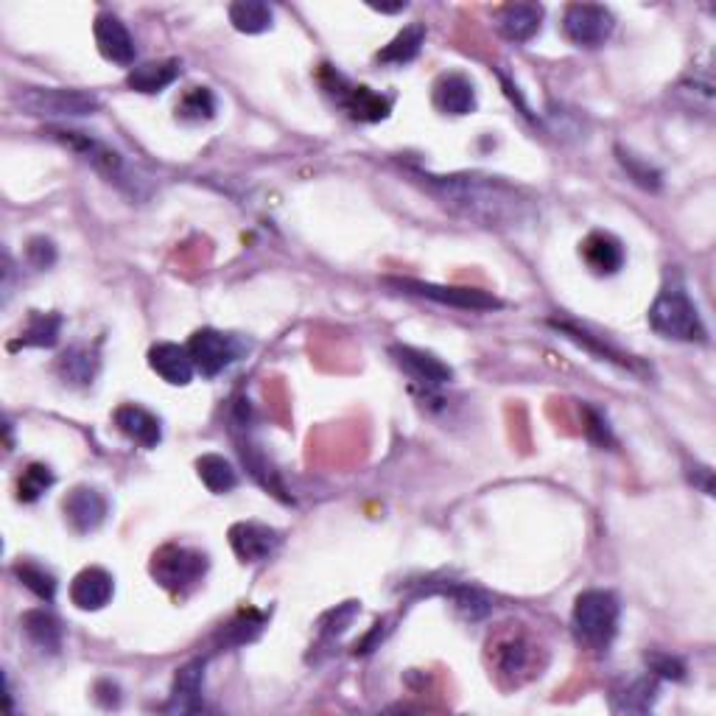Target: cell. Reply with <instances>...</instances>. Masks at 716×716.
Masks as SVG:
<instances>
[{
	"instance_id": "1",
	"label": "cell",
	"mask_w": 716,
	"mask_h": 716,
	"mask_svg": "<svg viewBox=\"0 0 716 716\" xmlns=\"http://www.w3.org/2000/svg\"><path fill=\"white\" fill-rule=\"evenodd\" d=\"M415 177L423 179V188L434 199L443 201V208L474 225L516 227L532 216V199L521 188L498 177H481V174H450V177L415 174Z\"/></svg>"
},
{
	"instance_id": "10",
	"label": "cell",
	"mask_w": 716,
	"mask_h": 716,
	"mask_svg": "<svg viewBox=\"0 0 716 716\" xmlns=\"http://www.w3.org/2000/svg\"><path fill=\"white\" fill-rule=\"evenodd\" d=\"M188 353L194 367L199 370L205 378H216L219 373H225L232 362L238 359V344L236 339L227 333L214 331V328H201L190 336Z\"/></svg>"
},
{
	"instance_id": "12",
	"label": "cell",
	"mask_w": 716,
	"mask_h": 716,
	"mask_svg": "<svg viewBox=\"0 0 716 716\" xmlns=\"http://www.w3.org/2000/svg\"><path fill=\"white\" fill-rule=\"evenodd\" d=\"M390 355L408 378L417 381L421 386H428V390H439V386L450 384V378H454V370L439 362L437 355L426 353V350L408 347V344H395V347L390 350Z\"/></svg>"
},
{
	"instance_id": "31",
	"label": "cell",
	"mask_w": 716,
	"mask_h": 716,
	"mask_svg": "<svg viewBox=\"0 0 716 716\" xmlns=\"http://www.w3.org/2000/svg\"><path fill=\"white\" fill-rule=\"evenodd\" d=\"M551 325L557 328V331L562 333V336L565 339H571V342H577L580 344V347H585V350H591V353H596V355H602V359H608V362H613V364H622V367H630L633 370L635 367V362L633 359H630V355H624V353H619L616 347H610L608 342H599L596 336H591V333L588 331H582V328H577V325H569V322H551Z\"/></svg>"
},
{
	"instance_id": "23",
	"label": "cell",
	"mask_w": 716,
	"mask_h": 716,
	"mask_svg": "<svg viewBox=\"0 0 716 716\" xmlns=\"http://www.w3.org/2000/svg\"><path fill=\"white\" fill-rule=\"evenodd\" d=\"M183 73L179 60H160V62H146V65H135L126 76V87L135 93L155 95L163 93L166 87H172Z\"/></svg>"
},
{
	"instance_id": "42",
	"label": "cell",
	"mask_w": 716,
	"mask_h": 716,
	"mask_svg": "<svg viewBox=\"0 0 716 716\" xmlns=\"http://www.w3.org/2000/svg\"><path fill=\"white\" fill-rule=\"evenodd\" d=\"M585 417H588V437L593 439L596 445H610L613 443V437H610V428H608V421H604L599 412H593V408H585Z\"/></svg>"
},
{
	"instance_id": "16",
	"label": "cell",
	"mask_w": 716,
	"mask_h": 716,
	"mask_svg": "<svg viewBox=\"0 0 716 716\" xmlns=\"http://www.w3.org/2000/svg\"><path fill=\"white\" fill-rule=\"evenodd\" d=\"M432 101L443 115H470L476 110V87L465 73H443L434 82Z\"/></svg>"
},
{
	"instance_id": "14",
	"label": "cell",
	"mask_w": 716,
	"mask_h": 716,
	"mask_svg": "<svg viewBox=\"0 0 716 716\" xmlns=\"http://www.w3.org/2000/svg\"><path fill=\"white\" fill-rule=\"evenodd\" d=\"M230 546L241 562H263L278 551L280 532L263 523L241 521L230 527Z\"/></svg>"
},
{
	"instance_id": "8",
	"label": "cell",
	"mask_w": 716,
	"mask_h": 716,
	"mask_svg": "<svg viewBox=\"0 0 716 716\" xmlns=\"http://www.w3.org/2000/svg\"><path fill=\"white\" fill-rule=\"evenodd\" d=\"M325 76H331V82H325V87L336 95V101L347 110L350 118L364 121V124H378V121L390 118L392 101L386 95L375 93V90L364 87V84H350L336 71H325Z\"/></svg>"
},
{
	"instance_id": "5",
	"label": "cell",
	"mask_w": 716,
	"mask_h": 716,
	"mask_svg": "<svg viewBox=\"0 0 716 716\" xmlns=\"http://www.w3.org/2000/svg\"><path fill=\"white\" fill-rule=\"evenodd\" d=\"M208 574V557L185 546H163L152 557V577L172 593H188Z\"/></svg>"
},
{
	"instance_id": "39",
	"label": "cell",
	"mask_w": 716,
	"mask_h": 716,
	"mask_svg": "<svg viewBox=\"0 0 716 716\" xmlns=\"http://www.w3.org/2000/svg\"><path fill=\"white\" fill-rule=\"evenodd\" d=\"M646 666L655 677H666V681H683L686 677V666H683L681 657H672L666 652H652L646 655Z\"/></svg>"
},
{
	"instance_id": "13",
	"label": "cell",
	"mask_w": 716,
	"mask_h": 716,
	"mask_svg": "<svg viewBox=\"0 0 716 716\" xmlns=\"http://www.w3.org/2000/svg\"><path fill=\"white\" fill-rule=\"evenodd\" d=\"M93 34H95V45H98L104 60L121 68L135 65V56H137L135 40H132L129 29L121 23V18H115L113 12H101L98 18H95Z\"/></svg>"
},
{
	"instance_id": "18",
	"label": "cell",
	"mask_w": 716,
	"mask_h": 716,
	"mask_svg": "<svg viewBox=\"0 0 716 716\" xmlns=\"http://www.w3.org/2000/svg\"><path fill=\"white\" fill-rule=\"evenodd\" d=\"M148 367L172 386H188L196 373L188 347H179L174 342H157L148 350Z\"/></svg>"
},
{
	"instance_id": "27",
	"label": "cell",
	"mask_w": 716,
	"mask_h": 716,
	"mask_svg": "<svg viewBox=\"0 0 716 716\" xmlns=\"http://www.w3.org/2000/svg\"><path fill=\"white\" fill-rule=\"evenodd\" d=\"M196 474H199L201 485L208 487L210 492H216V496H225V492L236 490L238 485V476L236 470H232V465L219 454L199 456V459H196Z\"/></svg>"
},
{
	"instance_id": "36",
	"label": "cell",
	"mask_w": 716,
	"mask_h": 716,
	"mask_svg": "<svg viewBox=\"0 0 716 716\" xmlns=\"http://www.w3.org/2000/svg\"><path fill=\"white\" fill-rule=\"evenodd\" d=\"M263 624H267V616H263V613H258V610H243V613H238V616L225 627V641L230 646L249 644V641L258 639Z\"/></svg>"
},
{
	"instance_id": "32",
	"label": "cell",
	"mask_w": 716,
	"mask_h": 716,
	"mask_svg": "<svg viewBox=\"0 0 716 716\" xmlns=\"http://www.w3.org/2000/svg\"><path fill=\"white\" fill-rule=\"evenodd\" d=\"M98 370V359L90 347H71L60 355V375L71 384H90Z\"/></svg>"
},
{
	"instance_id": "17",
	"label": "cell",
	"mask_w": 716,
	"mask_h": 716,
	"mask_svg": "<svg viewBox=\"0 0 716 716\" xmlns=\"http://www.w3.org/2000/svg\"><path fill=\"white\" fill-rule=\"evenodd\" d=\"M580 255L582 261H585V267L591 269L593 274H599V278H610V274L622 272L624 267L622 241L602 230L585 236V241L580 243Z\"/></svg>"
},
{
	"instance_id": "3",
	"label": "cell",
	"mask_w": 716,
	"mask_h": 716,
	"mask_svg": "<svg viewBox=\"0 0 716 716\" xmlns=\"http://www.w3.org/2000/svg\"><path fill=\"white\" fill-rule=\"evenodd\" d=\"M650 325L663 339H675V342H705L708 339L703 320L697 314V305L692 302L688 291L683 289L681 280L666 283L661 294L655 297L650 309Z\"/></svg>"
},
{
	"instance_id": "4",
	"label": "cell",
	"mask_w": 716,
	"mask_h": 716,
	"mask_svg": "<svg viewBox=\"0 0 716 716\" xmlns=\"http://www.w3.org/2000/svg\"><path fill=\"white\" fill-rule=\"evenodd\" d=\"M487 661L498 681L507 686H521L538 675V644L523 630L504 627L487 641Z\"/></svg>"
},
{
	"instance_id": "29",
	"label": "cell",
	"mask_w": 716,
	"mask_h": 716,
	"mask_svg": "<svg viewBox=\"0 0 716 716\" xmlns=\"http://www.w3.org/2000/svg\"><path fill=\"white\" fill-rule=\"evenodd\" d=\"M272 7H267L261 0H238L230 7V23L241 34H263V31L272 29Z\"/></svg>"
},
{
	"instance_id": "9",
	"label": "cell",
	"mask_w": 716,
	"mask_h": 716,
	"mask_svg": "<svg viewBox=\"0 0 716 716\" xmlns=\"http://www.w3.org/2000/svg\"><path fill=\"white\" fill-rule=\"evenodd\" d=\"M18 101L29 115H90L98 110V98L79 90L29 87L18 93Z\"/></svg>"
},
{
	"instance_id": "30",
	"label": "cell",
	"mask_w": 716,
	"mask_h": 716,
	"mask_svg": "<svg viewBox=\"0 0 716 716\" xmlns=\"http://www.w3.org/2000/svg\"><path fill=\"white\" fill-rule=\"evenodd\" d=\"M657 699V683L655 677H639L630 683L624 692L613 694V710H627V714H644L655 705Z\"/></svg>"
},
{
	"instance_id": "35",
	"label": "cell",
	"mask_w": 716,
	"mask_h": 716,
	"mask_svg": "<svg viewBox=\"0 0 716 716\" xmlns=\"http://www.w3.org/2000/svg\"><path fill=\"white\" fill-rule=\"evenodd\" d=\"M445 596H450L454 608L459 610L465 619H470V622H476V619H485L487 613L492 610L490 596H487V593H481L479 588L450 585V588H445Z\"/></svg>"
},
{
	"instance_id": "40",
	"label": "cell",
	"mask_w": 716,
	"mask_h": 716,
	"mask_svg": "<svg viewBox=\"0 0 716 716\" xmlns=\"http://www.w3.org/2000/svg\"><path fill=\"white\" fill-rule=\"evenodd\" d=\"M355 613H359V604L355 602H347V604H342L339 610H331V613L322 619V635H328V639H336V635H342L344 630L350 627V622L355 619Z\"/></svg>"
},
{
	"instance_id": "26",
	"label": "cell",
	"mask_w": 716,
	"mask_h": 716,
	"mask_svg": "<svg viewBox=\"0 0 716 716\" xmlns=\"http://www.w3.org/2000/svg\"><path fill=\"white\" fill-rule=\"evenodd\" d=\"M62 333V317L60 314H40L31 311L29 322L20 331L18 342H12V350L18 347H54L60 342Z\"/></svg>"
},
{
	"instance_id": "33",
	"label": "cell",
	"mask_w": 716,
	"mask_h": 716,
	"mask_svg": "<svg viewBox=\"0 0 716 716\" xmlns=\"http://www.w3.org/2000/svg\"><path fill=\"white\" fill-rule=\"evenodd\" d=\"M216 115V95L208 87H190L188 93L179 98L177 118L185 124H205Z\"/></svg>"
},
{
	"instance_id": "38",
	"label": "cell",
	"mask_w": 716,
	"mask_h": 716,
	"mask_svg": "<svg viewBox=\"0 0 716 716\" xmlns=\"http://www.w3.org/2000/svg\"><path fill=\"white\" fill-rule=\"evenodd\" d=\"M616 155H619V163L624 166V172L630 174V179H633L635 185H641V188H646V190L661 188V172H655L650 163H644L641 157L630 155V152H624V148H616Z\"/></svg>"
},
{
	"instance_id": "21",
	"label": "cell",
	"mask_w": 716,
	"mask_h": 716,
	"mask_svg": "<svg viewBox=\"0 0 716 716\" xmlns=\"http://www.w3.org/2000/svg\"><path fill=\"white\" fill-rule=\"evenodd\" d=\"M201 688H205V661L185 663L177 672L168 697V714H196L201 710Z\"/></svg>"
},
{
	"instance_id": "22",
	"label": "cell",
	"mask_w": 716,
	"mask_h": 716,
	"mask_svg": "<svg viewBox=\"0 0 716 716\" xmlns=\"http://www.w3.org/2000/svg\"><path fill=\"white\" fill-rule=\"evenodd\" d=\"M115 593L113 577L104 569H84L71 582V602L79 610H101L107 608Z\"/></svg>"
},
{
	"instance_id": "7",
	"label": "cell",
	"mask_w": 716,
	"mask_h": 716,
	"mask_svg": "<svg viewBox=\"0 0 716 716\" xmlns=\"http://www.w3.org/2000/svg\"><path fill=\"white\" fill-rule=\"evenodd\" d=\"M616 20L599 3H571L562 14V34L577 48H599L610 40Z\"/></svg>"
},
{
	"instance_id": "25",
	"label": "cell",
	"mask_w": 716,
	"mask_h": 716,
	"mask_svg": "<svg viewBox=\"0 0 716 716\" xmlns=\"http://www.w3.org/2000/svg\"><path fill=\"white\" fill-rule=\"evenodd\" d=\"M423 42H426V25L412 23L403 31H397L390 45H386L384 51H378L375 60H378L381 65H408V62H415L417 56H421Z\"/></svg>"
},
{
	"instance_id": "2",
	"label": "cell",
	"mask_w": 716,
	"mask_h": 716,
	"mask_svg": "<svg viewBox=\"0 0 716 716\" xmlns=\"http://www.w3.org/2000/svg\"><path fill=\"white\" fill-rule=\"evenodd\" d=\"M619 619H622V604L616 593L610 591H585L577 596L574 613H571V627L574 639L585 650L604 652L619 633Z\"/></svg>"
},
{
	"instance_id": "41",
	"label": "cell",
	"mask_w": 716,
	"mask_h": 716,
	"mask_svg": "<svg viewBox=\"0 0 716 716\" xmlns=\"http://www.w3.org/2000/svg\"><path fill=\"white\" fill-rule=\"evenodd\" d=\"M25 258H29V263L34 269H48L54 267L56 261V247L51 238H31L29 247H25Z\"/></svg>"
},
{
	"instance_id": "34",
	"label": "cell",
	"mask_w": 716,
	"mask_h": 716,
	"mask_svg": "<svg viewBox=\"0 0 716 716\" xmlns=\"http://www.w3.org/2000/svg\"><path fill=\"white\" fill-rule=\"evenodd\" d=\"M14 577L20 580V585L29 588L34 596H40L42 602H54L56 596V580L51 571H45L42 565H37V562H14Z\"/></svg>"
},
{
	"instance_id": "15",
	"label": "cell",
	"mask_w": 716,
	"mask_h": 716,
	"mask_svg": "<svg viewBox=\"0 0 716 716\" xmlns=\"http://www.w3.org/2000/svg\"><path fill=\"white\" fill-rule=\"evenodd\" d=\"M62 509H65V521L71 523L76 535L95 532L107 518V501L93 487H76V490L68 492Z\"/></svg>"
},
{
	"instance_id": "19",
	"label": "cell",
	"mask_w": 716,
	"mask_h": 716,
	"mask_svg": "<svg viewBox=\"0 0 716 716\" xmlns=\"http://www.w3.org/2000/svg\"><path fill=\"white\" fill-rule=\"evenodd\" d=\"M543 25V7L538 3H507L496 12V29L509 42H529Z\"/></svg>"
},
{
	"instance_id": "20",
	"label": "cell",
	"mask_w": 716,
	"mask_h": 716,
	"mask_svg": "<svg viewBox=\"0 0 716 716\" xmlns=\"http://www.w3.org/2000/svg\"><path fill=\"white\" fill-rule=\"evenodd\" d=\"M115 426L141 448H157L163 439L160 421L143 406H137V403H124V406L115 408Z\"/></svg>"
},
{
	"instance_id": "28",
	"label": "cell",
	"mask_w": 716,
	"mask_h": 716,
	"mask_svg": "<svg viewBox=\"0 0 716 716\" xmlns=\"http://www.w3.org/2000/svg\"><path fill=\"white\" fill-rule=\"evenodd\" d=\"M238 454H241L243 465H247V470L252 474V479L258 481V485H261L263 490H269L272 496H278L280 501H291V496L286 492V487H283V479H280L278 470H274L272 465L267 463V456H263L261 450L255 448V445H249V443H241Z\"/></svg>"
},
{
	"instance_id": "37",
	"label": "cell",
	"mask_w": 716,
	"mask_h": 716,
	"mask_svg": "<svg viewBox=\"0 0 716 716\" xmlns=\"http://www.w3.org/2000/svg\"><path fill=\"white\" fill-rule=\"evenodd\" d=\"M51 485H54V474H51V468L34 463V465H29L23 474H20L18 498L23 504H34L37 498H40Z\"/></svg>"
},
{
	"instance_id": "11",
	"label": "cell",
	"mask_w": 716,
	"mask_h": 716,
	"mask_svg": "<svg viewBox=\"0 0 716 716\" xmlns=\"http://www.w3.org/2000/svg\"><path fill=\"white\" fill-rule=\"evenodd\" d=\"M48 137H54V141H60L65 148L82 155L84 160H87L95 172L104 174V177L121 179V172H124V157H121L118 152H113L110 146H104L101 141H95V137L84 135V132L56 129V126L54 129H48Z\"/></svg>"
},
{
	"instance_id": "24",
	"label": "cell",
	"mask_w": 716,
	"mask_h": 716,
	"mask_svg": "<svg viewBox=\"0 0 716 716\" xmlns=\"http://www.w3.org/2000/svg\"><path fill=\"white\" fill-rule=\"evenodd\" d=\"M20 627L29 635V641L34 646H40L42 652H60L62 650V624L51 610H29L20 619Z\"/></svg>"
},
{
	"instance_id": "6",
	"label": "cell",
	"mask_w": 716,
	"mask_h": 716,
	"mask_svg": "<svg viewBox=\"0 0 716 716\" xmlns=\"http://www.w3.org/2000/svg\"><path fill=\"white\" fill-rule=\"evenodd\" d=\"M386 286L397 291H406V294L426 297V300L443 302V305H450V309H463V311H492L501 309V300L481 289H459V286H437V283H423V280H403V278H386Z\"/></svg>"
}]
</instances>
